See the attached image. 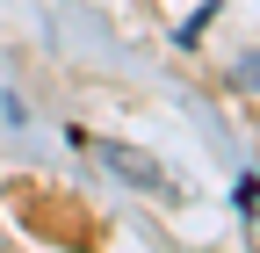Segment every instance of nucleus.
<instances>
[{"instance_id": "nucleus-1", "label": "nucleus", "mask_w": 260, "mask_h": 253, "mask_svg": "<svg viewBox=\"0 0 260 253\" xmlns=\"http://www.w3.org/2000/svg\"><path fill=\"white\" fill-rule=\"evenodd\" d=\"M87 152H94V160H109L123 181H138V188H152V196H174V181L167 174H159L152 160H145V152H130V145H109V138H87Z\"/></svg>"}, {"instance_id": "nucleus-2", "label": "nucleus", "mask_w": 260, "mask_h": 253, "mask_svg": "<svg viewBox=\"0 0 260 253\" xmlns=\"http://www.w3.org/2000/svg\"><path fill=\"white\" fill-rule=\"evenodd\" d=\"M260 80V58H246V66H239V87H253Z\"/></svg>"}]
</instances>
